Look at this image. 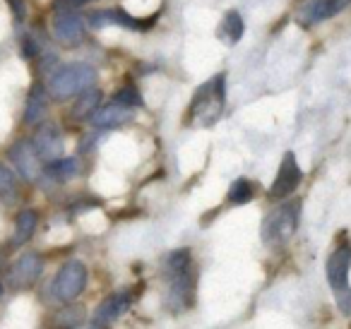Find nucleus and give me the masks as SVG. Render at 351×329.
<instances>
[{
	"instance_id": "423d86ee",
	"label": "nucleus",
	"mask_w": 351,
	"mask_h": 329,
	"mask_svg": "<svg viewBox=\"0 0 351 329\" xmlns=\"http://www.w3.org/2000/svg\"><path fill=\"white\" fill-rule=\"evenodd\" d=\"M84 286H87V267H84L82 262H77V260H70V262H65V265L60 267L58 276H56L53 293H56V298H58V300L70 303V300H75L80 293H82Z\"/></svg>"
},
{
	"instance_id": "7ed1b4c3",
	"label": "nucleus",
	"mask_w": 351,
	"mask_h": 329,
	"mask_svg": "<svg viewBox=\"0 0 351 329\" xmlns=\"http://www.w3.org/2000/svg\"><path fill=\"white\" fill-rule=\"evenodd\" d=\"M301 219V204L298 202H284L274 212L267 214L263 221V241L267 247H282L291 241V236L298 228Z\"/></svg>"
},
{
	"instance_id": "6ab92c4d",
	"label": "nucleus",
	"mask_w": 351,
	"mask_h": 329,
	"mask_svg": "<svg viewBox=\"0 0 351 329\" xmlns=\"http://www.w3.org/2000/svg\"><path fill=\"white\" fill-rule=\"evenodd\" d=\"M253 197H255V188H253V183L245 178L236 180V183L229 188V195H226L229 204H248Z\"/></svg>"
},
{
	"instance_id": "4be33fe9",
	"label": "nucleus",
	"mask_w": 351,
	"mask_h": 329,
	"mask_svg": "<svg viewBox=\"0 0 351 329\" xmlns=\"http://www.w3.org/2000/svg\"><path fill=\"white\" fill-rule=\"evenodd\" d=\"M113 101L116 103H123V106H140L142 103V97L137 94V89L135 87H125V89H121V92L113 97Z\"/></svg>"
},
{
	"instance_id": "a211bd4d",
	"label": "nucleus",
	"mask_w": 351,
	"mask_h": 329,
	"mask_svg": "<svg viewBox=\"0 0 351 329\" xmlns=\"http://www.w3.org/2000/svg\"><path fill=\"white\" fill-rule=\"evenodd\" d=\"M99 99H101V94H99L97 89H92V87L84 89L82 97H80V101L75 103V108H73V118H77V121L89 118L99 108Z\"/></svg>"
},
{
	"instance_id": "20e7f679",
	"label": "nucleus",
	"mask_w": 351,
	"mask_h": 329,
	"mask_svg": "<svg viewBox=\"0 0 351 329\" xmlns=\"http://www.w3.org/2000/svg\"><path fill=\"white\" fill-rule=\"evenodd\" d=\"M97 82V70L87 63H73L60 68L58 73L51 77L49 92L56 101H65V99L75 97V94H82L84 89L94 87Z\"/></svg>"
},
{
	"instance_id": "9b49d317",
	"label": "nucleus",
	"mask_w": 351,
	"mask_h": 329,
	"mask_svg": "<svg viewBox=\"0 0 351 329\" xmlns=\"http://www.w3.org/2000/svg\"><path fill=\"white\" fill-rule=\"evenodd\" d=\"M32 145H34L36 154H39L41 161H46V164L63 156V137H60L58 127L51 125V123H46V125H41L39 130H36Z\"/></svg>"
},
{
	"instance_id": "5701e85b",
	"label": "nucleus",
	"mask_w": 351,
	"mask_h": 329,
	"mask_svg": "<svg viewBox=\"0 0 351 329\" xmlns=\"http://www.w3.org/2000/svg\"><path fill=\"white\" fill-rule=\"evenodd\" d=\"M87 0H56V8L58 10H75V8L84 5Z\"/></svg>"
},
{
	"instance_id": "f257e3e1",
	"label": "nucleus",
	"mask_w": 351,
	"mask_h": 329,
	"mask_svg": "<svg viewBox=\"0 0 351 329\" xmlns=\"http://www.w3.org/2000/svg\"><path fill=\"white\" fill-rule=\"evenodd\" d=\"M169 269V305L178 313L193 303L195 293V274H193V262L188 250H176L166 260Z\"/></svg>"
},
{
	"instance_id": "f8f14e48",
	"label": "nucleus",
	"mask_w": 351,
	"mask_h": 329,
	"mask_svg": "<svg viewBox=\"0 0 351 329\" xmlns=\"http://www.w3.org/2000/svg\"><path fill=\"white\" fill-rule=\"evenodd\" d=\"M349 5V0H311L308 5H303V10L298 12V20L301 25L311 27L317 22H325L330 17L339 15L344 8Z\"/></svg>"
},
{
	"instance_id": "412c9836",
	"label": "nucleus",
	"mask_w": 351,
	"mask_h": 329,
	"mask_svg": "<svg viewBox=\"0 0 351 329\" xmlns=\"http://www.w3.org/2000/svg\"><path fill=\"white\" fill-rule=\"evenodd\" d=\"M15 193H17L15 173H12L5 164H0V197L12 199V197H15Z\"/></svg>"
},
{
	"instance_id": "39448f33",
	"label": "nucleus",
	"mask_w": 351,
	"mask_h": 329,
	"mask_svg": "<svg viewBox=\"0 0 351 329\" xmlns=\"http://www.w3.org/2000/svg\"><path fill=\"white\" fill-rule=\"evenodd\" d=\"M349 269H351V245L349 241H341L339 245L332 250L330 260H327V281H330L332 291L339 298V305L349 310L351 291H349Z\"/></svg>"
},
{
	"instance_id": "ddd939ff",
	"label": "nucleus",
	"mask_w": 351,
	"mask_h": 329,
	"mask_svg": "<svg viewBox=\"0 0 351 329\" xmlns=\"http://www.w3.org/2000/svg\"><path fill=\"white\" fill-rule=\"evenodd\" d=\"M130 303H132V293L128 289L125 291H118V293H113V295H108V298L97 308L92 324H94V327H106V324H111L113 319L121 317V315L125 313L128 308H130Z\"/></svg>"
},
{
	"instance_id": "6e6552de",
	"label": "nucleus",
	"mask_w": 351,
	"mask_h": 329,
	"mask_svg": "<svg viewBox=\"0 0 351 329\" xmlns=\"http://www.w3.org/2000/svg\"><path fill=\"white\" fill-rule=\"evenodd\" d=\"M10 159H12V164L17 166L22 178H27L29 183L39 180L41 173H44V169H41V156L36 154L32 142H27V140L17 142V145L10 149Z\"/></svg>"
},
{
	"instance_id": "dca6fc26",
	"label": "nucleus",
	"mask_w": 351,
	"mask_h": 329,
	"mask_svg": "<svg viewBox=\"0 0 351 329\" xmlns=\"http://www.w3.org/2000/svg\"><path fill=\"white\" fill-rule=\"evenodd\" d=\"M36 221H39L36 212H32V209H25V212H22L20 217H17L15 238H12V245H25V243L32 238V233L36 231Z\"/></svg>"
},
{
	"instance_id": "4468645a",
	"label": "nucleus",
	"mask_w": 351,
	"mask_h": 329,
	"mask_svg": "<svg viewBox=\"0 0 351 329\" xmlns=\"http://www.w3.org/2000/svg\"><path fill=\"white\" fill-rule=\"evenodd\" d=\"M130 118H132V108L130 106H123V103L113 101V103H108V106L97 108V111L89 116V121H92L94 127H104V130H108V127L125 125Z\"/></svg>"
},
{
	"instance_id": "f03ea898",
	"label": "nucleus",
	"mask_w": 351,
	"mask_h": 329,
	"mask_svg": "<svg viewBox=\"0 0 351 329\" xmlns=\"http://www.w3.org/2000/svg\"><path fill=\"white\" fill-rule=\"evenodd\" d=\"M224 75H217L210 82H205L195 92L191 101V111H188V121L193 127H210L219 121L221 111H224Z\"/></svg>"
},
{
	"instance_id": "aec40b11",
	"label": "nucleus",
	"mask_w": 351,
	"mask_h": 329,
	"mask_svg": "<svg viewBox=\"0 0 351 329\" xmlns=\"http://www.w3.org/2000/svg\"><path fill=\"white\" fill-rule=\"evenodd\" d=\"M75 171H77V164H75V159H65V156H60V159L49 161V164H46V173H49L53 180L73 178Z\"/></svg>"
},
{
	"instance_id": "b1692460",
	"label": "nucleus",
	"mask_w": 351,
	"mask_h": 329,
	"mask_svg": "<svg viewBox=\"0 0 351 329\" xmlns=\"http://www.w3.org/2000/svg\"><path fill=\"white\" fill-rule=\"evenodd\" d=\"M17 3H20V0H17ZM15 10H17V15L22 17V5H15Z\"/></svg>"
},
{
	"instance_id": "9d476101",
	"label": "nucleus",
	"mask_w": 351,
	"mask_h": 329,
	"mask_svg": "<svg viewBox=\"0 0 351 329\" xmlns=\"http://www.w3.org/2000/svg\"><path fill=\"white\" fill-rule=\"evenodd\" d=\"M84 34V22L80 15H75V10H58L53 20V36L65 46H75L82 41Z\"/></svg>"
},
{
	"instance_id": "393cba45",
	"label": "nucleus",
	"mask_w": 351,
	"mask_h": 329,
	"mask_svg": "<svg viewBox=\"0 0 351 329\" xmlns=\"http://www.w3.org/2000/svg\"><path fill=\"white\" fill-rule=\"evenodd\" d=\"M0 295H3V286H0Z\"/></svg>"
},
{
	"instance_id": "0eeeda50",
	"label": "nucleus",
	"mask_w": 351,
	"mask_h": 329,
	"mask_svg": "<svg viewBox=\"0 0 351 329\" xmlns=\"http://www.w3.org/2000/svg\"><path fill=\"white\" fill-rule=\"evenodd\" d=\"M301 180H303V171H301V166H298L296 156L289 151V154H284L282 166H279V171H277V178H274L272 188H269V197L272 199L289 197L291 193H296Z\"/></svg>"
},
{
	"instance_id": "f3484780",
	"label": "nucleus",
	"mask_w": 351,
	"mask_h": 329,
	"mask_svg": "<svg viewBox=\"0 0 351 329\" xmlns=\"http://www.w3.org/2000/svg\"><path fill=\"white\" fill-rule=\"evenodd\" d=\"M217 34L221 36V39L226 41V44H236V41L243 36V17L239 15L236 10L226 12L224 20H221V27Z\"/></svg>"
},
{
	"instance_id": "2eb2a0df",
	"label": "nucleus",
	"mask_w": 351,
	"mask_h": 329,
	"mask_svg": "<svg viewBox=\"0 0 351 329\" xmlns=\"http://www.w3.org/2000/svg\"><path fill=\"white\" fill-rule=\"evenodd\" d=\"M46 108H49V101H46V92L41 87H34L27 99V111H25V123L34 125V123H41L46 116Z\"/></svg>"
},
{
	"instance_id": "1a4fd4ad",
	"label": "nucleus",
	"mask_w": 351,
	"mask_h": 329,
	"mask_svg": "<svg viewBox=\"0 0 351 329\" xmlns=\"http://www.w3.org/2000/svg\"><path fill=\"white\" fill-rule=\"evenodd\" d=\"M44 271V260L36 252H27L17 260V265L10 269V286L12 289H32L39 281Z\"/></svg>"
}]
</instances>
